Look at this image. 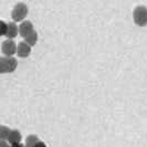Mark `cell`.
Returning a JSON list of instances; mask_svg holds the SVG:
<instances>
[{
  "label": "cell",
  "mask_w": 147,
  "mask_h": 147,
  "mask_svg": "<svg viewBox=\"0 0 147 147\" xmlns=\"http://www.w3.org/2000/svg\"><path fill=\"white\" fill-rule=\"evenodd\" d=\"M27 13H28V7H27V5L23 3V2H19L13 8V10L11 12V18L13 19L15 22L22 21L23 18H26Z\"/></svg>",
  "instance_id": "7a4b0ae2"
},
{
  "label": "cell",
  "mask_w": 147,
  "mask_h": 147,
  "mask_svg": "<svg viewBox=\"0 0 147 147\" xmlns=\"http://www.w3.org/2000/svg\"><path fill=\"white\" fill-rule=\"evenodd\" d=\"M9 133H10V129L8 128L7 126H0V140H7L8 136H9Z\"/></svg>",
  "instance_id": "8fae6325"
},
{
  "label": "cell",
  "mask_w": 147,
  "mask_h": 147,
  "mask_svg": "<svg viewBox=\"0 0 147 147\" xmlns=\"http://www.w3.org/2000/svg\"><path fill=\"white\" fill-rule=\"evenodd\" d=\"M19 33V27L16 24V22H10L8 23V28H7V33H6V37L11 40L18 36Z\"/></svg>",
  "instance_id": "8992f818"
},
{
  "label": "cell",
  "mask_w": 147,
  "mask_h": 147,
  "mask_svg": "<svg viewBox=\"0 0 147 147\" xmlns=\"http://www.w3.org/2000/svg\"><path fill=\"white\" fill-rule=\"evenodd\" d=\"M0 73H7V58L0 57Z\"/></svg>",
  "instance_id": "7c38bea8"
},
{
  "label": "cell",
  "mask_w": 147,
  "mask_h": 147,
  "mask_svg": "<svg viewBox=\"0 0 147 147\" xmlns=\"http://www.w3.org/2000/svg\"><path fill=\"white\" fill-rule=\"evenodd\" d=\"M1 50H2V53L6 55V58H10L17 52V44L15 43V41L8 39L2 42Z\"/></svg>",
  "instance_id": "3957f363"
},
{
  "label": "cell",
  "mask_w": 147,
  "mask_h": 147,
  "mask_svg": "<svg viewBox=\"0 0 147 147\" xmlns=\"http://www.w3.org/2000/svg\"><path fill=\"white\" fill-rule=\"evenodd\" d=\"M31 52V47L28 45L26 42H20L17 45V54L20 58H27Z\"/></svg>",
  "instance_id": "277c9868"
},
{
  "label": "cell",
  "mask_w": 147,
  "mask_h": 147,
  "mask_svg": "<svg viewBox=\"0 0 147 147\" xmlns=\"http://www.w3.org/2000/svg\"><path fill=\"white\" fill-rule=\"evenodd\" d=\"M10 147H26V145H23L21 143H19V144H15V145H11Z\"/></svg>",
  "instance_id": "2e32d148"
},
{
  "label": "cell",
  "mask_w": 147,
  "mask_h": 147,
  "mask_svg": "<svg viewBox=\"0 0 147 147\" xmlns=\"http://www.w3.org/2000/svg\"><path fill=\"white\" fill-rule=\"evenodd\" d=\"M38 41V33L33 30L30 34H28L27 37L24 38V42L28 44V45H30V47H33L34 44L37 43Z\"/></svg>",
  "instance_id": "ba28073f"
},
{
  "label": "cell",
  "mask_w": 147,
  "mask_h": 147,
  "mask_svg": "<svg viewBox=\"0 0 147 147\" xmlns=\"http://www.w3.org/2000/svg\"><path fill=\"white\" fill-rule=\"evenodd\" d=\"M0 147H9V145H8V142H7V140H0Z\"/></svg>",
  "instance_id": "5bb4252c"
},
{
  "label": "cell",
  "mask_w": 147,
  "mask_h": 147,
  "mask_svg": "<svg viewBox=\"0 0 147 147\" xmlns=\"http://www.w3.org/2000/svg\"><path fill=\"white\" fill-rule=\"evenodd\" d=\"M133 18H134L135 23L140 27L147 24V8L144 6L136 7L133 12Z\"/></svg>",
  "instance_id": "6da1fadb"
},
{
  "label": "cell",
  "mask_w": 147,
  "mask_h": 147,
  "mask_svg": "<svg viewBox=\"0 0 147 147\" xmlns=\"http://www.w3.org/2000/svg\"><path fill=\"white\" fill-rule=\"evenodd\" d=\"M18 66V61L13 58V57H10L7 58V73H11L13 72Z\"/></svg>",
  "instance_id": "9c48e42d"
},
{
  "label": "cell",
  "mask_w": 147,
  "mask_h": 147,
  "mask_svg": "<svg viewBox=\"0 0 147 147\" xmlns=\"http://www.w3.org/2000/svg\"><path fill=\"white\" fill-rule=\"evenodd\" d=\"M32 31H33V26L30 21H23L19 26V33L23 38H26L28 34H30Z\"/></svg>",
  "instance_id": "5b68a950"
},
{
  "label": "cell",
  "mask_w": 147,
  "mask_h": 147,
  "mask_svg": "<svg viewBox=\"0 0 147 147\" xmlns=\"http://www.w3.org/2000/svg\"><path fill=\"white\" fill-rule=\"evenodd\" d=\"M8 143H10L11 145H15V144H19L21 142V134L18 129H12L9 133V136H8Z\"/></svg>",
  "instance_id": "52a82bcc"
},
{
  "label": "cell",
  "mask_w": 147,
  "mask_h": 147,
  "mask_svg": "<svg viewBox=\"0 0 147 147\" xmlns=\"http://www.w3.org/2000/svg\"><path fill=\"white\" fill-rule=\"evenodd\" d=\"M39 142V138L36 135H29L26 140V147H34V145Z\"/></svg>",
  "instance_id": "30bf717a"
},
{
  "label": "cell",
  "mask_w": 147,
  "mask_h": 147,
  "mask_svg": "<svg viewBox=\"0 0 147 147\" xmlns=\"http://www.w3.org/2000/svg\"><path fill=\"white\" fill-rule=\"evenodd\" d=\"M7 28H8V23L0 20V37H1V36H6V33H7Z\"/></svg>",
  "instance_id": "4fadbf2b"
},
{
  "label": "cell",
  "mask_w": 147,
  "mask_h": 147,
  "mask_svg": "<svg viewBox=\"0 0 147 147\" xmlns=\"http://www.w3.org/2000/svg\"><path fill=\"white\" fill-rule=\"evenodd\" d=\"M34 147H47V145L44 144L43 142H41V140H39L37 144L34 145Z\"/></svg>",
  "instance_id": "9a60e30c"
},
{
  "label": "cell",
  "mask_w": 147,
  "mask_h": 147,
  "mask_svg": "<svg viewBox=\"0 0 147 147\" xmlns=\"http://www.w3.org/2000/svg\"><path fill=\"white\" fill-rule=\"evenodd\" d=\"M9 147H10V146H9Z\"/></svg>",
  "instance_id": "e0dca14e"
}]
</instances>
